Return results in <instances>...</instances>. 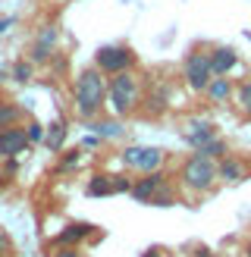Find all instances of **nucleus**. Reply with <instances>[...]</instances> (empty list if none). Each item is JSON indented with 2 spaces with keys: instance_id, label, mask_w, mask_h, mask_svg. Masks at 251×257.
Here are the masks:
<instances>
[{
  "instance_id": "f257e3e1",
  "label": "nucleus",
  "mask_w": 251,
  "mask_h": 257,
  "mask_svg": "<svg viewBox=\"0 0 251 257\" xmlns=\"http://www.w3.org/2000/svg\"><path fill=\"white\" fill-rule=\"evenodd\" d=\"M72 97H75V113H79L82 119H94L100 113V107L110 100V82L104 79L100 69H85L79 79H75Z\"/></svg>"
},
{
  "instance_id": "f03ea898",
  "label": "nucleus",
  "mask_w": 251,
  "mask_h": 257,
  "mask_svg": "<svg viewBox=\"0 0 251 257\" xmlns=\"http://www.w3.org/2000/svg\"><path fill=\"white\" fill-rule=\"evenodd\" d=\"M217 166H213L210 157L204 154H195V157H188L185 166H182V185L192 188V191H207L213 182H217Z\"/></svg>"
},
{
  "instance_id": "7ed1b4c3",
  "label": "nucleus",
  "mask_w": 251,
  "mask_h": 257,
  "mask_svg": "<svg viewBox=\"0 0 251 257\" xmlns=\"http://www.w3.org/2000/svg\"><path fill=\"white\" fill-rule=\"evenodd\" d=\"M110 104L116 113H129L138 104V82L129 72H119L110 79Z\"/></svg>"
},
{
  "instance_id": "20e7f679",
  "label": "nucleus",
  "mask_w": 251,
  "mask_h": 257,
  "mask_svg": "<svg viewBox=\"0 0 251 257\" xmlns=\"http://www.w3.org/2000/svg\"><path fill=\"white\" fill-rule=\"evenodd\" d=\"M185 82L192 91H207L213 82V66H210V54H192L185 60Z\"/></svg>"
},
{
  "instance_id": "39448f33",
  "label": "nucleus",
  "mask_w": 251,
  "mask_h": 257,
  "mask_svg": "<svg viewBox=\"0 0 251 257\" xmlns=\"http://www.w3.org/2000/svg\"><path fill=\"white\" fill-rule=\"evenodd\" d=\"M132 50L129 47H116V44H110V47H100L97 54H94V66L100 72H110V75H119L132 66Z\"/></svg>"
},
{
  "instance_id": "423d86ee",
  "label": "nucleus",
  "mask_w": 251,
  "mask_h": 257,
  "mask_svg": "<svg viewBox=\"0 0 251 257\" xmlns=\"http://www.w3.org/2000/svg\"><path fill=\"white\" fill-rule=\"evenodd\" d=\"M119 157H122L126 166H135V170L154 173L157 166L163 163V151H160V148H126Z\"/></svg>"
},
{
  "instance_id": "0eeeda50",
  "label": "nucleus",
  "mask_w": 251,
  "mask_h": 257,
  "mask_svg": "<svg viewBox=\"0 0 251 257\" xmlns=\"http://www.w3.org/2000/svg\"><path fill=\"white\" fill-rule=\"evenodd\" d=\"M135 185L126 176H94L88 182V198H107V195H119V191H132Z\"/></svg>"
},
{
  "instance_id": "6e6552de",
  "label": "nucleus",
  "mask_w": 251,
  "mask_h": 257,
  "mask_svg": "<svg viewBox=\"0 0 251 257\" xmlns=\"http://www.w3.org/2000/svg\"><path fill=\"white\" fill-rule=\"evenodd\" d=\"M29 148V128H0V157L13 160Z\"/></svg>"
},
{
  "instance_id": "1a4fd4ad",
  "label": "nucleus",
  "mask_w": 251,
  "mask_h": 257,
  "mask_svg": "<svg viewBox=\"0 0 251 257\" xmlns=\"http://www.w3.org/2000/svg\"><path fill=\"white\" fill-rule=\"evenodd\" d=\"M163 188H167V179H163V173L154 170V173H148V179H142V182L132 188V195H135L138 201H154Z\"/></svg>"
},
{
  "instance_id": "9d476101",
  "label": "nucleus",
  "mask_w": 251,
  "mask_h": 257,
  "mask_svg": "<svg viewBox=\"0 0 251 257\" xmlns=\"http://www.w3.org/2000/svg\"><path fill=\"white\" fill-rule=\"evenodd\" d=\"M91 232H94L91 223H69V226H63V232L54 235V245H66V248H72L75 241H82L85 235H91Z\"/></svg>"
},
{
  "instance_id": "9b49d317",
  "label": "nucleus",
  "mask_w": 251,
  "mask_h": 257,
  "mask_svg": "<svg viewBox=\"0 0 251 257\" xmlns=\"http://www.w3.org/2000/svg\"><path fill=\"white\" fill-rule=\"evenodd\" d=\"M54 44H57V29L54 25H44L41 35H38V41H35V47H32V60L44 63L50 57V50H54Z\"/></svg>"
},
{
  "instance_id": "f8f14e48",
  "label": "nucleus",
  "mask_w": 251,
  "mask_h": 257,
  "mask_svg": "<svg viewBox=\"0 0 251 257\" xmlns=\"http://www.w3.org/2000/svg\"><path fill=\"white\" fill-rule=\"evenodd\" d=\"M235 63H238V57H235V50H232V47H217V50L210 54L213 75H226L229 69H235Z\"/></svg>"
},
{
  "instance_id": "ddd939ff",
  "label": "nucleus",
  "mask_w": 251,
  "mask_h": 257,
  "mask_svg": "<svg viewBox=\"0 0 251 257\" xmlns=\"http://www.w3.org/2000/svg\"><path fill=\"white\" fill-rule=\"evenodd\" d=\"M185 138L192 141L195 148H204L207 141H213V125L210 122H188V132H185Z\"/></svg>"
},
{
  "instance_id": "4468645a",
  "label": "nucleus",
  "mask_w": 251,
  "mask_h": 257,
  "mask_svg": "<svg viewBox=\"0 0 251 257\" xmlns=\"http://www.w3.org/2000/svg\"><path fill=\"white\" fill-rule=\"evenodd\" d=\"M63 141H66V125L63 122H54V125H47V135H44V145L50 154H57L63 148Z\"/></svg>"
},
{
  "instance_id": "2eb2a0df",
  "label": "nucleus",
  "mask_w": 251,
  "mask_h": 257,
  "mask_svg": "<svg viewBox=\"0 0 251 257\" xmlns=\"http://www.w3.org/2000/svg\"><path fill=\"white\" fill-rule=\"evenodd\" d=\"M229 91H232V88H229V79H223V75H220V79H213V82H210V88H207L210 100H217V104L229 97Z\"/></svg>"
},
{
  "instance_id": "dca6fc26",
  "label": "nucleus",
  "mask_w": 251,
  "mask_h": 257,
  "mask_svg": "<svg viewBox=\"0 0 251 257\" xmlns=\"http://www.w3.org/2000/svg\"><path fill=\"white\" fill-rule=\"evenodd\" d=\"M220 176L226 179V182H238V179H242V166H238L235 160L226 157V160L220 163Z\"/></svg>"
},
{
  "instance_id": "f3484780",
  "label": "nucleus",
  "mask_w": 251,
  "mask_h": 257,
  "mask_svg": "<svg viewBox=\"0 0 251 257\" xmlns=\"http://www.w3.org/2000/svg\"><path fill=\"white\" fill-rule=\"evenodd\" d=\"M198 154H204V157H223V154H226V145H223V141L220 138H213V141H207V145L204 148H198Z\"/></svg>"
},
{
  "instance_id": "a211bd4d",
  "label": "nucleus",
  "mask_w": 251,
  "mask_h": 257,
  "mask_svg": "<svg viewBox=\"0 0 251 257\" xmlns=\"http://www.w3.org/2000/svg\"><path fill=\"white\" fill-rule=\"evenodd\" d=\"M19 116V107H13V104H4L0 107V128H10V122Z\"/></svg>"
},
{
  "instance_id": "6ab92c4d",
  "label": "nucleus",
  "mask_w": 251,
  "mask_h": 257,
  "mask_svg": "<svg viewBox=\"0 0 251 257\" xmlns=\"http://www.w3.org/2000/svg\"><path fill=\"white\" fill-rule=\"evenodd\" d=\"M13 79H16V82H29L32 79V63H16V66H13Z\"/></svg>"
},
{
  "instance_id": "aec40b11",
  "label": "nucleus",
  "mask_w": 251,
  "mask_h": 257,
  "mask_svg": "<svg viewBox=\"0 0 251 257\" xmlns=\"http://www.w3.org/2000/svg\"><path fill=\"white\" fill-rule=\"evenodd\" d=\"M238 104H242V110L251 113V82H245L242 88H238Z\"/></svg>"
},
{
  "instance_id": "412c9836",
  "label": "nucleus",
  "mask_w": 251,
  "mask_h": 257,
  "mask_svg": "<svg viewBox=\"0 0 251 257\" xmlns=\"http://www.w3.org/2000/svg\"><path fill=\"white\" fill-rule=\"evenodd\" d=\"M79 160H82L79 151H66V157L60 160V170H72V166H79Z\"/></svg>"
},
{
  "instance_id": "4be33fe9",
  "label": "nucleus",
  "mask_w": 251,
  "mask_h": 257,
  "mask_svg": "<svg viewBox=\"0 0 251 257\" xmlns=\"http://www.w3.org/2000/svg\"><path fill=\"white\" fill-rule=\"evenodd\" d=\"M91 128H94L97 135H107V138H116L119 135V128L113 125V122H100V125H91Z\"/></svg>"
},
{
  "instance_id": "5701e85b",
  "label": "nucleus",
  "mask_w": 251,
  "mask_h": 257,
  "mask_svg": "<svg viewBox=\"0 0 251 257\" xmlns=\"http://www.w3.org/2000/svg\"><path fill=\"white\" fill-rule=\"evenodd\" d=\"M44 135H47V132H44V125H38V122L29 125V141H44Z\"/></svg>"
},
{
  "instance_id": "b1692460",
  "label": "nucleus",
  "mask_w": 251,
  "mask_h": 257,
  "mask_svg": "<svg viewBox=\"0 0 251 257\" xmlns=\"http://www.w3.org/2000/svg\"><path fill=\"white\" fill-rule=\"evenodd\" d=\"M54 257H82V254L75 251V248H60V251H57Z\"/></svg>"
},
{
  "instance_id": "393cba45",
  "label": "nucleus",
  "mask_w": 251,
  "mask_h": 257,
  "mask_svg": "<svg viewBox=\"0 0 251 257\" xmlns=\"http://www.w3.org/2000/svg\"><path fill=\"white\" fill-rule=\"evenodd\" d=\"M7 251H10V238H7L4 232H0V257H4Z\"/></svg>"
},
{
  "instance_id": "a878e982",
  "label": "nucleus",
  "mask_w": 251,
  "mask_h": 257,
  "mask_svg": "<svg viewBox=\"0 0 251 257\" xmlns=\"http://www.w3.org/2000/svg\"><path fill=\"white\" fill-rule=\"evenodd\" d=\"M7 25H13V19L7 16V19H0V32H7Z\"/></svg>"
},
{
  "instance_id": "bb28decb",
  "label": "nucleus",
  "mask_w": 251,
  "mask_h": 257,
  "mask_svg": "<svg viewBox=\"0 0 251 257\" xmlns=\"http://www.w3.org/2000/svg\"><path fill=\"white\" fill-rule=\"evenodd\" d=\"M142 257H163V254H160V251H145Z\"/></svg>"
},
{
  "instance_id": "cd10ccee",
  "label": "nucleus",
  "mask_w": 251,
  "mask_h": 257,
  "mask_svg": "<svg viewBox=\"0 0 251 257\" xmlns=\"http://www.w3.org/2000/svg\"><path fill=\"white\" fill-rule=\"evenodd\" d=\"M195 257H217V254H210V251H198Z\"/></svg>"
},
{
  "instance_id": "c85d7f7f",
  "label": "nucleus",
  "mask_w": 251,
  "mask_h": 257,
  "mask_svg": "<svg viewBox=\"0 0 251 257\" xmlns=\"http://www.w3.org/2000/svg\"><path fill=\"white\" fill-rule=\"evenodd\" d=\"M245 257H251V241H248V245H245Z\"/></svg>"
},
{
  "instance_id": "c756f323",
  "label": "nucleus",
  "mask_w": 251,
  "mask_h": 257,
  "mask_svg": "<svg viewBox=\"0 0 251 257\" xmlns=\"http://www.w3.org/2000/svg\"><path fill=\"white\" fill-rule=\"evenodd\" d=\"M248 41H251V29H248Z\"/></svg>"
},
{
  "instance_id": "7c9ffc66",
  "label": "nucleus",
  "mask_w": 251,
  "mask_h": 257,
  "mask_svg": "<svg viewBox=\"0 0 251 257\" xmlns=\"http://www.w3.org/2000/svg\"><path fill=\"white\" fill-rule=\"evenodd\" d=\"M0 185H4V176H0Z\"/></svg>"
}]
</instances>
